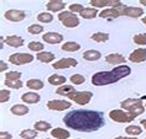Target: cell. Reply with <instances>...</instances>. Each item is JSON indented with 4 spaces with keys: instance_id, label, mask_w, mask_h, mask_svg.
Here are the masks:
<instances>
[{
    "instance_id": "obj_15",
    "label": "cell",
    "mask_w": 146,
    "mask_h": 139,
    "mask_svg": "<svg viewBox=\"0 0 146 139\" xmlns=\"http://www.w3.org/2000/svg\"><path fill=\"white\" fill-rule=\"evenodd\" d=\"M105 60L107 63L111 64V65H124L125 63V57L121 56V54H118V53H111V54H108L105 57Z\"/></svg>"
},
{
    "instance_id": "obj_33",
    "label": "cell",
    "mask_w": 146,
    "mask_h": 139,
    "mask_svg": "<svg viewBox=\"0 0 146 139\" xmlns=\"http://www.w3.org/2000/svg\"><path fill=\"white\" fill-rule=\"evenodd\" d=\"M125 132H126L127 134L136 137V135H140L142 133V129L139 126H129V127L125 128Z\"/></svg>"
},
{
    "instance_id": "obj_41",
    "label": "cell",
    "mask_w": 146,
    "mask_h": 139,
    "mask_svg": "<svg viewBox=\"0 0 146 139\" xmlns=\"http://www.w3.org/2000/svg\"><path fill=\"white\" fill-rule=\"evenodd\" d=\"M84 9H86V8H84V6H83L82 4H72V5H69V11L73 12V14H76V12H82Z\"/></svg>"
},
{
    "instance_id": "obj_48",
    "label": "cell",
    "mask_w": 146,
    "mask_h": 139,
    "mask_svg": "<svg viewBox=\"0 0 146 139\" xmlns=\"http://www.w3.org/2000/svg\"><path fill=\"white\" fill-rule=\"evenodd\" d=\"M125 139H137L136 137H130V138H125Z\"/></svg>"
},
{
    "instance_id": "obj_31",
    "label": "cell",
    "mask_w": 146,
    "mask_h": 139,
    "mask_svg": "<svg viewBox=\"0 0 146 139\" xmlns=\"http://www.w3.org/2000/svg\"><path fill=\"white\" fill-rule=\"evenodd\" d=\"M37 21L43 22V24H50L53 21V16H52V14H50V12H41V14H38V16H37Z\"/></svg>"
},
{
    "instance_id": "obj_43",
    "label": "cell",
    "mask_w": 146,
    "mask_h": 139,
    "mask_svg": "<svg viewBox=\"0 0 146 139\" xmlns=\"http://www.w3.org/2000/svg\"><path fill=\"white\" fill-rule=\"evenodd\" d=\"M0 63H1V68H0V71L8 70V64H5V62H4V60H1Z\"/></svg>"
},
{
    "instance_id": "obj_28",
    "label": "cell",
    "mask_w": 146,
    "mask_h": 139,
    "mask_svg": "<svg viewBox=\"0 0 146 139\" xmlns=\"http://www.w3.org/2000/svg\"><path fill=\"white\" fill-rule=\"evenodd\" d=\"M34 128L37 132H47L48 129L52 128V126H51L48 122H46V121H38V122H36L34 124Z\"/></svg>"
},
{
    "instance_id": "obj_3",
    "label": "cell",
    "mask_w": 146,
    "mask_h": 139,
    "mask_svg": "<svg viewBox=\"0 0 146 139\" xmlns=\"http://www.w3.org/2000/svg\"><path fill=\"white\" fill-rule=\"evenodd\" d=\"M137 116H140L136 112H129V111H124V109H113L109 112V117L118 123H129L133 119H135Z\"/></svg>"
},
{
    "instance_id": "obj_49",
    "label": "cell",
    "mask_w": 146,
    "mask_h": 139,
    "mask_svg": "<svg viewBox=\"0 0 146 139\" xmlns=\"http://www.w3.org/2000/svg\"><path fill=\"white\" fill-rule=\"evenodd\" d=\"M43 139H48V138H43Z\"/></svg>"
},
{
    "instance_id": "obj_32",
    "label": "cell",
    "mask_w": 146,
    "mask_h": 139,
    "mask_svg": "<svg viewBox=\"0 0 146 139\" xmlns=\"http://www.w3.org/2000/svg\"><path fill=\"white\" fill-rule=\"evenodd\" d=\"M20 137L23 139H34L37 137V130L35 129H24L20 133Z\"/></svg>"
},
{
    "instance_id": "obj_23",
    "label": "cell",
    "mask_w": 146,
    "mask_h": 139,
    "mask_svg": "<svg viewBox=\"0 0 146 139\" xmlns=\"http://www.w3.org/2000/svg\"><path fill=\"white\" fill-rule=\"evenodd\" d=\"M36 58L41 62V63H50V62L54 60V54L52 52H47V50H45V52H40L36 54Z\"/></svg>"
},
{
    "instance_id": "obj_42",
    "label": "cell",
    "mask_w": 146,
    "mask_h": 139,
    "mask_svg": "<svg viewBox=\"0 0 146 139\" xmlns=\"http://www.w3.org/2000/svg\"><path fill=\"white\" fill-rule=\"evenodd\" d=\"M0 139H13V135L8 132H1L0 133Z\"/></svg>"
},
{
    "instance_id": "obj_16",
    "label": "cell",
    "mask_w": 146,
    "mask_h": 139,
    "mask_svg": "<svg viewBox=\"0 0 146 139\" xmlns=\"http://www.w3.org/2000/svg\"><path fill=\"white\" fill-rule=\"evenodd\" d=\"M144 15V10L141 8H135V6H125L124 9V16H129V17H140Z\"/></svg>"
},
{
    "instance_id": "obj_4",
    "label": "cell",
    "mask_w": 146,
    "mask_h": 139,
    "mask_svg": "<svg viewBox=\"0 0 146 139\" xmlns=\"http://www.w3.org/2000/svg\"><path fill=\"white\" fill-rule=\"evenodd\" d=\"M123 109H126L129 112H136L139 115L145 112V107L142 105V98H126L120 102Z\"/></svg>"
},
{
    "instance_id": "obj_37",
    "label": "cell",
    "mask_w": 146,
    "mask_h": 139,
    "mask_svg": "<svg viewBox=\"0 0 146 139\" xmlns=\"http://www.w3.org/2000/svg\"><path fill=\"white\" fill-rule=\"evenodd\" d=\"M43 31V27L41 26V25H31V26L27 27V32L31 35H38L41 33V32Z\"/></svg>"
},
{
    "instance_id": "obj_11",
    "label": "cell",
    "mask_w": 146,
    "mask_h": 139,
    "mask_svg": "<svg viewBox=\"0 0 146 139\" xmlns=\"http://www.w3.org/2000/svg\"><path fill=\"white\" fill-rule=\"evenodd\" d=\"M71 106V102L64 100H51L47 102V107H48V109H52V111H64Z\"/></svg>"
},
{
    "instance_id": "obj_2",
    "label": "cell",
    "mask_w": 146,
    "mask_h": 139,
    "mask_svg": "<svg viewBox=\"0 0 146 139\" xmlns=\"http://www.w3.org/2000/svg\"><path fill=\"white\" fill-rule=\"evenodd\" d=\"M131 69L127 65H119L115 67L114 69L109 71H99L96 73L92 76V84L96 86H104V85H109V84H114L118 83L119 80H121L123 78L130 75Z\"/></svg>"
},
{
    "instance_id": "obj_47",
    "label": "cell",
    "mask_w": 146,
    "mask_h": 139,
    "mask_svg": "<svg viewBox=\"0 0 146 139\" xmlns=\"http://www.w3.org/2000/svg\"><path fill=\"white\" fill-rule=\"evenodd\" d=\"M114 139H125V137H116V138H114Z\"/></svg>"
},
{
    "instance_id": "obj_5",
    "label": "cell",
    "mask_w": 146,
    "mask_h": 139,
    "mask_svg": "<svg viewBox=\"0 0 146 139\" xmlns=\"http://www.w3.org/2000/svg\"><path fill=\"white\" fill-rule=\"evenodd\" d=\"M58 20L61 21V24L64 27L68 28H74L79 25V19L76 14H73L71 11H62L58 15Z\"/></svg>"
},
{
    "instance_id": "obj_36",
    "label": "cell",
    "mask_w": 146,
    "mask_h": 139,
    "mask_svg": "<svg viewBox=\"0 0 146 139\" xmlns=\"http://www.w3.org/2000/svg\"><path fill=\"white\" fill-rule=\"evenodd\" d=\"M69 80H71L72 84H76V85H82L83 83L86 81V78L81 74H73L71 78H69Z\"/></svg>"
},
{
    "instance_id": "obj_1",
    "label": "cell",
    "mask_w": 146,
    "mask_h": 139,
    "mask_svg": "<svg viewBox=\"0 0 146 139\" xmlns=\"http://www.w3.org/2000/svg\"><path fill=\"white\" fill-rule=\"evenodd\" d=\"M63 123L71 129L78 132H96L104 127L105 117L100 111L90 109H74L63 117Z\"/></svg>"
},
{
    "instance_id": "obj_38",
    "label": "cell",
    "mask_w": 146,
    "mask_h": 139,
    "mask_svg": "<svg viewBox=\"0 0 146 139\" xmlns=\"http://www.w3.org/2000/svg\"><path fill=\"white\" fill-rule=\"evenodd\" d=\"M134 42L136 43V45L145 46L146 45V33H140V35L134 36Z\"/></svg>"
},
{
    "instance_id": "obj_8",
    "label": "cell",
    "mask_w": 146,
    "mask_h": 139,
    "mask_svg": "<svg viewBox=\"0 0 146 139\" xmlns=\"http://www.w3.org/2000/svg\"><path fill=\"white\" fill-rule=\"evenodd\" d=\"M124 9H125V6L104 9L103 11L99 12V17H102V19H108V20H114L119 16H124Z\"/></svg>"
},
{
    "instance_id": "obj_12",
    "label": "cell",
    "mask_w": 146,
    "mask_h": 139,
    "mask_svg": "<svg viewBox=\"0 0 146 139\" xmlns=\"http://www.w3.org/2000/svg\"><path fill=\"white\" fill-rule=\"evenodd\" d=\"M77 64H78V62L74 58H62V59L57 60L56 63H53L52 67L54 69H66V68L76 67Z\"/></svg>"
},
{
    "instance_id": "obj_25",
    "label": "cell",
    "mask_w": 146,
    "mask_h": 139,
    "mask_svg": "<svg viewBox=\"0 0 146 139\" xmlns=\"http://www.w3.org/2000/svg\"><path fill=\"white\" fill-rule=\"evenodd\" d=\"M79 15L83 19H94L98 15V10L96 8H86L82 12H79Z\"/></svg>"
},
{
    "instance_id": "obj_7",
    "label": "cell",
    "mask_w": 146,
    "mask_h": 139,
    "mask_svg": "<svg viewBox=\"0 0 146 139\" xmlns=\"http://www.w3.org/2000/svg\"><path fill=\"white\" fill-rule=\"evenodd\" d=\"M35 59V57L32 54L29 53H14L9 57V62L14 65H24L29 64Z\"/></svg>"
},
{
    "instance_id": "obj_22",
    "label": "cell",
    "mask_w": 146,
    "mask_h": 139,
    "mask_svg": "<svg viewBox=\"0 0 146 139\" xmlns=\"http://www.w3.org/2000/svg\"><path fill=\"white\" fill-rule=\"evenodd\" d=\"M100 57H102L100 52L99 50H96V49H89V50H86V52L83 53V58L88 62L98 60V59H100Z\"/></svg>"
},
{
    "instance_id": "obj_40",
    "label": "cell",
    "mask_w": 146,
    "mask_h": 139,
    "mask_svg": "<svg viewBox=\"0 0 146 139\" xmlns=\"http://www.w3.org/2000/svg\"><path fill=\"white\" fill-rule=\"evenodd\" d=\"M10 98V90H0V102L4 104L8 102Z\"/></svg>"
},
{
    "instance_id": "obj_39",
    "label": "cell",
    "mask_w": 146,
    "mask_h": 139,
    "mask_svg": "<svg viewBox=\"0 0 146 139\" xmlns=\"http://www.w3.org/2000/svg\"><path fill=\"white\" fill-rule=\"evenodd\" d=\"M21 73L20 71H9L5 75V80H20Z\"/></svg>"
},
{
    "instance_id": "obj_24",
    "label": "cell",
    "mask_w": 146,
    "mask_h": 139,
    "mask_svg": "<svg viewBox=\"0 0 146 139\" xmlns=\"http://www.w3.org/2000/svg\"><path fill=\"white\" fill-rule=\"evenodd\" d=\"M79 49H81V45L73 41H68L64 45H62V50H64V52H77Z\"/></svg>"
},
{
    "instance_id": "obj_9",
    "label": "cell",
    "mask_w": 146,
    "mask_h": 139,
    "mask_svg": "<svg viewBox=\"0 0 146 139\" xmlns=\"http://www.w3.org/2000/svg\"><path fill=\"white\" fill-rule=\"evenodd\" d=\"M4 16L6 20L11 21V22H21V21H24L26 19V12L23 11V10L11 9V10H8Z\"/></svg>"
},
{
    "instance_id": "obj_30",
    "label": "cell",
    "mask_w": 146,
    "mask_h": 139,
    "mask_svg": "<svg viewBox=\"0 0 146 139\" xmlns=\"http://www.w3.org/2000/svg\"><path fill=\"white\" fill-rule=\"evenodd\" d=\"M90 38L96 42H105L109 39V35L105 33V32H96L90 36Z\"/></svg>"
},
{
    "instance_id": "obj_10",
    "label": "cell",
    "mask_w": 146,
    "mask_h": 139,
    "mask_svg": "<svg viewBox=\"0 0 146 139\" xmlns=\"http://www.w3.org/2000/svg\"><path fill=\"white\" fill-rule=\"evenodd\" d=\"M90 5L93 8H121L123 3L121 1H118V0H90Z\"/></svg>"
},
{
    "instance_id": "obj_50",
    "label": "cell",
    "mask_w": 146,
    "mask_h": 139,
    "mask_svg": "<svg viewBox=\"0 0 146 139\" xmlns=\"http://www.w3.org/2000/svg\"><path fill=\"white\" fill-rule=\"evenodd\" d=\"M78 139H79V138H78Z\"/></svg>"
},
{
    "instance_id": "obj_18",
    "label": "cell",
    "mask_w": 146,
    "mask_h": 139,
    "mask_svg": "<svg viewBox=\"0 0 146 139\" xmlns=\"http://www.w3.org/2000/svg\"><path fill=\"white\" fill-rule=\"evenodd\" d=\"M5 42L6 45L10 46V47H15V48H19V47H23L24 46V38L20 37V36H8V37L5 38Z\"/></svg>"
},
{
    "instance_id": "obj_46",
    "label": "cell",
    "mask_w": 146,
    "mask_h": 139,
    "mask_svg": "<svg viewBox=\"0 0 146 139\" xmlns=\"http://www.w3.org/2000/svg\"><path fill=\"white\" fill-rule=\"evenodd\" d=\"M141 21H142V24H144V25H146V16H145V17H142V20H141Z\"/></svg>"
},
{
    "instance_id": "obj_17",
    "label": "cell",
    "mask_w": 146,
    "mask_h": 139,
    "mask_svg": "<svg viewBox=\"0 0 146 139\" xmlns=\"http://www.w3.org/2000/svg\"><path fill=\"white\" fill-rule=\"evenodd\" d=\"M46 8L48 11H53V12H57V11H61L66 8V3L63 1H60V0H51L46 4Z\"/></svg>"
},
{
    "instance_id": "obj_14",
    "label": "cell",
    "mask_w": 146,
    "mask_h": 139,
    "mask_svg": "<svg viewBox=\"0 0 146 139\" xmlns=\"http://www.w3.org/2000/svg\"><path fill=\"white\" fill-rule=\"evenodd\" d=\"M129 60L133 62V63H142V62H145L146 60V49H144V48L135 49L133 53H130Z\"/></svg>"
},
{
    "instance_id": "obj_26",
    "label": "cell",
    "mask_w": 146,
    "mask_h": 139,
    "mask_svg": "<svg viewBox=\"0 0 146 139\" xmlns=\"http://www.w3.org/2000/svg\"><path fill=\"white\" fill-rule=\"evenodd\" d=\"M48 83L51 85H56V86H62L63 84L66 83V78L62 75H57V74H53L48 78Z\"/></svg>"
},
{
    "instance_id": "obj_35",
    "label": "cell",
    "mask_w": 146,
    "mask_h": 139,
    "mask_svg": "<svg viewBox=\"0 0 146 139\" xmlns=\"http://www.w3.org/2000/svg\"><path fill=\"white\" fill-rule=\"evenodd\" d=\"M5 85L10 89H20L23 87V81L21 80H5Z\"/></svg>"
},
{
    "instance_id": "obj_13",
    "label": "cell",
    "mask_w": 146,
    "mask_h": 139,
    "mask_svg": "<svg viewBox=\"0 0 146 139\" xmlns=\"http://www.w3.org/2000/svg\"><path fill=\"white\" fill-rule=\"evenodd\" d=\"M42 39L48 45H58L63 41V36L57 32H47L42 36Z\"/></svg>"
},
{
    "instance_id": "obj_29",
    "label": "cell",
    "mask_w": 146,
    "mask_h": 139,
    "mask_svg": "<svg viewBox=\"0 0 146 139\" xmlns=\"http://www.w3.org/2000/svg\"><path fill=\"white\" fill-rule=\"evenodd\" d=\"M74 91V87L71 86V85H62V86H58V89L56 90V92L61 96H68L71 92Z\"/></svg>"
},
{
    "instance_id": "obj_20",
    "label": "cell",
    "mask_w": 146,
    "mask_h": 139,
    "mask_svg": "<svg viewBox=\"0 0 146 139\" xmlns=\"http://www.w3.org/2000/svg\"><path fill=\"white\" fill-rule=\"evenodd\" d=\"M51 135L56 139H67L71 137V133L67 129H63V128H54V129L51 130Z\"/></svg>"
},
{
    "instance_id": "obj_6",
    "label": "cell",
    "mask_w": 146,
    "mask_h": 139,
    "mask_svg": "<svg viewBox=\"0 0 146 139\" xmlns=\"http://www.w3.org/2000/svg\"><path fill=\"white\" fill-rule=\"evenodd\" d=\"M67 97L73 100L76 104L83 106V105L89 104V101L92 100V97H93V94L90 92V91H76L74 90L73 92L69 94Z\"/></svg>"
},
{
    "instance_id": "obj_21",
    "label": "cell",
    "mask_w": 146,
    "mask_h": 139,
    "mask_svg": "<svg viewBox=\"0 0 146 139\" xmlns=\"http://www.w3.org/2000/svg\"><path fill=\"white\" fill-rule=\"evenodd\" d=\"M10 111H11V113L15 116H25L29 113L30 108L25 105H14V106H11Z\"/></svg>"
},
{
    "instance_id": "obj_45",
    "label": "cell",
    "mask_w": 146,
    "mask_h": 139,
    "mask_svg": "<svg viewBox=\"0 0 146 139\" xmlns=\"http://www.w3.org/2000/svg\"><path fill=\"white\" fill-rule=\"evenodd\" d=\"M139 3H140L141 5H144V6H146V0H139Z\"/></svg>"
},
{
    "instance_id": "obj_44",
    "label": "cell",
    "mask_w": 146,
    "mask_h": 139,
    "mask_svg": "<svg viewBox=\"0 0 146 139\" xmlns=\"http://www.w3.org/2000/svg\"><path fill=\"white\" fill-rule=\"evenodd\" d=\"M140 123H141V126H144V127H145V129H146V119H141V121H140Z\"/></svg>"
},
{
    "instance_id": "obj_19",
    "label": "cell",
    "mask_w": 146,
    "mask_h": 139,
    "mask_svg": "<svg viewBox=\"0 0 146 139\" xmlns=\"http://www.w3.org/2000/svg\"><path fill=\"white\" fill-rule=\"evenodd\" d=\"M40 100H41V97L36 92H26L21 96V101L26 102V104H31V105L37 104V102H40Z\"/></svg>"
},
{
    "instance_id": "obj_34",
    "label": "cell",
    "mask_w": 146,
    "mask_h": 139,
    "mask_svg": "<svg viewBox=\"0 0 146 139\" xmlns=\"http://www.w3.org/2000/svg\"><path fill=\"white\" fill-rule=\"evenodd\" d=\"M29 49L40 53V52H42V50H43V43L36 42V41H31L30 43H29Z\"/></svg>"
},
{
    "instance_id": "obj_27",
    "label": "cell",
    "mask_w": 146,
    "mask_h": 139,
    "mask_svg": "<svg viewBox=\"0 0 146 139\" xmlns=\"http://www.w3.org/2000/svg\"><path fill=\"white\" fill-rule=\"evenodd\" d=\"M43 85H45L43 81L42 80H38V79H30L26 83V86L31 90H41L43 87Z\"/></svg>"
}]
</instances>
